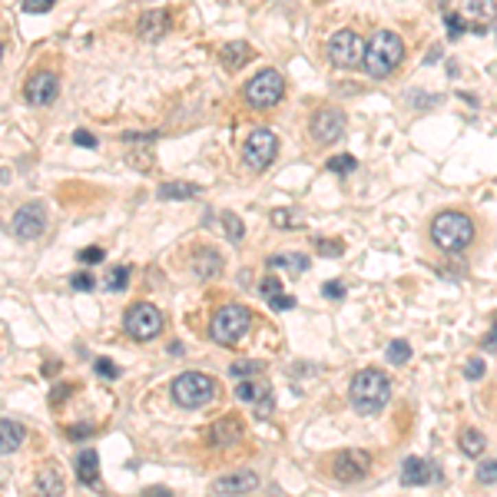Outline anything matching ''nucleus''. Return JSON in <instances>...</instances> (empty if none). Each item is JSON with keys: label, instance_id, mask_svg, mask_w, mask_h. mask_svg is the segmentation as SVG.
<instances>
[{"label": "nucleus", "instance_id": "obj_6", "mask_svg": "<svg viewBox=\"0 0 497 497\" xmlns=\"http://www.w3.org/2000/svg\"><path fill=\"white\" fill-rule=\"evenodd\" d=\"M365 40L355 34V30H338L328 40V63L338 67V70H355V67H365Z\"/></svg>", "mask_w": 497, "mask_h": 497}, {"label": "nucleus", "instance_id": "obj_42", "mask_svg": "<svg viewBox=\"0 0 497 497\" xmlns=\"http://www.w3.org/2000/svg\"><path fill=\"white\" fill-rule=\"evenodd\" d=\"M464 375H467L471 382H478L481 375H484V362H481V358H471V362L464 365Z\"/></svg>", "mask_w": 497, "mask_h": 497}, {"label": "nucleus", "instance_id": "obj_8", "mask_svg": "<svg viewBox=\"0 0 497 497\" xmlns=\"http://www.w3.org/2000/svg\"><path fill=\"white\" fill-rule=\"evenodd\" d=\"M286 96V80L279 70H262L246 83V103L255 110H268Z\"/></svg>", "mask_w": 497, "mask_h": 497}, {"label": "nucleus", "instance_id": "obj_24", "mask_svg": "<svg viewBox=\"0 0 497 497\" xmlns=\"http://www.w3.org/2000/svg\"><path fill=\"white\" fill-rule=\"evenodd\" d=\"M159 199H192V196H199V186L196 183H183V179H172V183H163L159 189H156Z\"/></svg>", "mask_w": 497, "mask_h": 497}, {"label": "nucleus", "instance_id": "obj_36", "mask_svg": "<svg viewBox=\"0 0 497 497\" xmlns=\"http://www.w3.org/2000/svg\"><path fill=\"white\" fill-rule=\"evenodd\" d=\"M478 481H481V484H494V481H497V461H481Z\"/></svg>", "mask_w": 497, "mask_h": 497}, {"label": "nucleus", "instance_id": "obj_9", "mask_svg": "<svg viewBox=\"0 0 497 497\" xmlns=\"http://www.w3.org/2000/svg\"><path fill=\"white\" fill-rule=\"evenodd\" d=\"M275 153H279V136L272 133V130H252V133L246 136L242 156H246V163L255 172L268 170L272 159H275Z\"/></svg>", "mask_w": 497, "mask_h": 497}, {"label": "nucleus", "instance_id": "obj_27", "mask_svg": "<svg viewBox=\"0 0 497 497\" xmlns=\"http://www.w3.org/2000/svg\"><path fill=\"white\" fill-rule=\"evenodd\" d=\"M461 451H464L467 458H481V451H484V435H481L478 428H467V431L461 435Z\"/></svg>", "mask_w": 497, "mask_h": 497}, {"label": "nucleus", "instance_id": "obj_33", "mask_svg": "<svg viewBox=\"0 0 497 497\" xmlns=\"http://www.w3.org/2000/svg\"><path fill=\"white\" fill-rule=\"evenodd\" d=\"M126 286H130V268H126V266L113 268V272H110V279H106V288H110V292H123Z\"/></svg>", "mask_w": 497, "mask_h": 497}, {"label": "nucleus", "instance_id": "obj_50", "mask_svg": "<svg viewBox=\"0 0 497 497\" xmlns=\"http://www.w3.org/2000/svg\"><path fill=\"white\" fill-rule=\"evenodd\" d=\"M494 40H497V34H494Z\"/></svg>", "mask_w": 497, "mask_h": 497}, {"label": "nucleus", "instance_id": "obj_44", "mask_svg": "<svg viewBox=\"0 0 497 497\" xmlns=\"http://www.w3.org/2000/svg\"><path fill=\"white\" fill-rule=\"evenodd\" d=\"M93 368H96V375H103V378H116V375H119V371H116V365L106 362V358H100Z\"/></svg>", "mask_w": 497, "mask_h": 497}, {"label": "nucleus", "instance_id": "obj_49", "mask_svg": "<svg viewBox=\"0 0 497 497\" xmlns=\"http://www.w3.org/2000/svg\"><path fill=\"white\" fill-rule=\"evenodd\" d=\"M146 497H172V491H170V487H150V491H146Z\"/></svg>", "mask_w": 497, "mask_h": 497}, {"label": "nucleus", "instance_id": "obj_45", "mask_svg": "<svg viewBox=\"0 0 497 497\" xmlns=\"http://www.w3.org/2000/svg\"><path fill=\"white\" fill-rule=\"evenodd\" d=\"M322 295H325V299H345V286L342 282H325V286H322Z\"/></svg>", "mask_w": 497, "mask_h": 497}, {"label": "nucleus", "instance_id": "obj_38", "mask_svg": "<svg viewBox=\"0 0 497 497\" xmlns=\"http://www.w3.org/2000/svg\"><path fill=\"white\" fill-rule=\"evenodd\" d=\"M268 305L275 308V312H288V308H295V299H292V295H286V292H279V295H272V299H268Z\"/></svg>", "mask_w": 497, "mask_h": 497}, {"label": "nucleus", "instance_id": "obj_21", "mask_svg": "<svg viewBox=\"0 0 497 497\" xmlns=\"http://www.w3.org/2000/svg\"><path fill=\"white\" fill-rule=\"evenodd\" d=\"M63 487H67V481H63V474H60L57 467H43L37 474V481H34L37 497H60L63 494Z\"/></svg>", "mask_w": 497, "mask_h": 497}, {"label": "nucleus", "instance_id": "obj_48", "mask_svg": "<svg viewBox=\"0 0 497 497\" xmlns=\"http://www.w3.org/2000/svg\"><path fill=\"white\" fill-rule=\"evenodd\" d=\"M70 391H73V388H70V384H60L57 391H54V395H50V404H57V402H63V398H67V395H70Z\"/></svg>", "mask_w": 497, "mask_h": 497}, {"label": "nucleus", "instance_id": "obj_3", "mask_svg": "<svg viewBox=\"0 0 497 497\" xmlns=\"http://www.w3.org/2000/svg\"><path fill=\"white\" fill-rule=\"evenodd\" d=\"M404 60V43L398 34L391 30H378L368 40V54H365V73L371 80H384L398 70V63Z\"/></svg>", "mask_w": 497, "mask_h": 497}, {"label": "nucleus", "instance_id": "obj_4", "mask_svg": "<svg viewBox=\"0 0 497 497\" xmlns=\"http://www.w3.org/2000/svg\"><path fill=\"white\" fill-rule=\"evenodd\" d=\"M252 328V312L246 305H239V302H229V305L216 308V315H212L209 322V338L216 345H235L246 338V332Z\"/></svg>", "mask_w": 497, "mask_h": 497}, {"label": "nucleus", "instance_id": "obj_18", "mask_svg": "<svg viewBox=\"0 0 497 497\" xmlns=\"http://www.w3.org/2000/svg\"><path fill=\"white\" fill-rule=\"evenodd\" d=\"M441 471L438 467H431L424 458H408L402 464V484L408 487H421V484H431V481H438Z\"/></svg>", "mask_w": 497, "mask_h": 497}, {"label": "nucleus", "instance_id": "obj_40", "mask_svg": "<svg viewBox=\"0 0 497 497\" xmlns=\"http://www.w3.org/2000/svg\"><path fill=\"white\" fill-rule=\"evenodd\" d=\"M73 143H77V146H83V150H96V146H100V143H96V136L86 133V130H77V133H73Z\"/></svg>", "mask_w": 497, "mask_h": 497}, {"label": "nucleus", "instance_id": "obj_37", "mask_svg": "<svg viewBox=\"0 0 497 497\" xmlns=\"http://www.w3.org/2000/svg\"><path fill=\"white\" fill-rule=\"evenodd\" d=\"M315 246H319V252H322V255H335V259L345 252V246L338 242V239H332V242H328V239H319Z\"/></svg>", "mask_w": 497, "mask_h": 497}, {"label": "nucleus", "instance_id": "obj_31", "mask_svg": "<svg viewBox=\"0 0 497 497\" xmlns=\"http://www.w3.org/2000/svg\"><path fill=\"white\" fill-rule=\"evenodd\" d=\"M272 222H275L279 229H295V226L302 222V216L295 209H275L272 212Z\"/></svg>", "mask_w": 497, "mask_h": 497}, {"label": "nucleus", "instance_id": "obj_34", "mask_svg": "<svg viewBox=\"0 0 497 497\" xmlns=\"http://www.w3.org/2000/svg\"><path fill=\"white\" fill-rule=\"evenodd\" d=\"M444 23H448V34L458 40L464 37V30H467V20L461 17V14H454V10H448V17H444Z\"/></svg>", "mask_w": 497, "mask_h": 497}, {"label": "nucleus", "instance_id": "obj_14", "mask_svg": "<svg viewBox=\"0 0 497 497\" xmlns=\"http://www.w3.org/2000/svg\"><path fill=\"white\" fill-rule=\"evenodd\" d=\"M235 398H239V402H246V404H252L259 418H268V415H272V408H275L272 388H268L266 382H252V378L235 384Z\"/></svg>", "mask_w": 497, "mask_h": 497}, {"label": "nucleus", "instance_id": "obj_16", "mask_svg": "<svg viewBox=\"0 0 497 497\" xmlns=\"http://www.w3.org/2000/svg\"><path fill=\"white\" fill-rule=\"evenodd\" d=\"M172 27V14L170 10H146L143 17H139V23H136V34L143 40H150V43H156V40H163L166 34H170Z\"/></svg>", "mask_w": 497, "mask_h": 497}, {"label": "nucleus", "instance_id": "obj_35", "mask_svg": "<svg viewBox=\"0 0 497 497\" xmlns=\"http://www.w3.org/2000/svg\"><path fill=\"white\" fill-rule=\"evenodd\" d=\"M70 286L77 288V292H93V288H96V279L90 275V272H77V275L70 279Z\"/></svg>", "mask_w": 497, "mask_h": 497}, {"label": "nucleus", "instance_id": "obj_5", "mask_svg": "<svg viewBox=\"0 0 497 497\" xmlns=\"http://www.w3.org/2000/svg\"><path fill=\"white\" fill-rule=\"evenodd\" d=\"M170 391H172V402L179 404V408H203V404L212 402L216 382H212L209 375H203V371H183V375L172 378Z\"/></svg>", "mask_w": 497, "mask_h": 497}, {"label": "nucleus", "instance_id": "obj_41", "mask_svg": "<svg viewBox=\"0 0 497 497\" xmlns=\"http://www.w3.org/2000/svg\"><path fill=\"white\" fill-rule=\"evenodd\" d=\"M103 255H106V252H103V248L100 246H90V248H83V252H80V262H103Z\"/></svg>", "mask_w": 497, "mask_h": 497}, {"label": "nucleus", "instance_id": "obj_30", "mask_svg": "<svg viewBox=\"0 0 497 497\" xmlns=\"http://www.w3.org/2000/svg\"><path fill=\"white\" fill-rule=\"evenodd\" d=\"M222 229H226V235H229L232 242H239V239L246 235V226L239 222V216H235V212H222Z\"/></svg>", "mask_w": 497, "mask_h": 497}, {"label": "nucleus", "instance_id": "obj_43", "mask_svg": "<svg viewBox=\"0 0 497 497\" xmlns=\"http://www.w3.org/2000/svg\"><path fill=\"white\" fill-rule=\"evenodd\" d=\"M282 292V282L275 279V275H268V279H262V295L266 299H272V295H279Z\"/></svg>", "mask_w": 497, "mask_h": 497}, {"label": "nucleus", "instance_id": "obj_23", "mask_svg": "<svg viewBox=\"0 0 497 497\" xmlns=\"http://www.w3.org/2000/svg\"><path fill=\"white\" fill-rule=\"evenodd\" d=\"M20 441H23V424H17V421H10V418L0 421V451L14 454L20 448Z\"/></svg>", "mask_w": 497, "mask_h": 497}, {"label": "nucleus", "instance_id": "obj_26", "mask_svg": "<svg viewBox=\"0 0 497 497\" xmlns=\"http://www.w3.org/2000/svg\"><path fill=\"white\" fill-rule=\"evenodd\" d=\"M268 268H286V272H305L308 255L299 252H286V255H268Z\"/></svg>", "mask_w": 497, "mask_h": 497}, {"label": "nucleus", "instance_id": "obj_22", "mask_svg": "<svg viewBox=\"0 0 497 497\" xmlns=\"http://www.w3.org/2000/svg\"><path fill=\"white\" fill-rule=\"evenodd\" d=\"M252 57H255V50L248 47L246 40H232V43L222 47V67H229V70H239V67L252 63Z\"/></svg>", "mask_w": 497, "mask_h": 497}, {"label": "nucleus", "instance_id": "obj_12", "mask_svg": "<svg viewBox=\"0 0 497 497\" xmlns=\"http://www.w3.org/2000/svg\"><path fill=\"white\" fill-rule=\"evenodd\" d=\"M23 96H27V103H30V106H50V103L60 96L57 73H50V70H40V73H34V77L27 80V86H23Z\"/></svg>", "mask_w": 497, "mask_h": 497}, {"label": "nucleus", "instance_id": "obj_20", "mask_svg": "<svg viewBox=\"0 0 497 497\" xmlns=\"http://www.w3.org/2000/svg\"><path fill=\"white\" fill-rule=\"evenodd\" d=\"M192 275H196V279H216V275H222V255H219L216 248L203 246L192 255Z\"/></svg>", "mask_w": 497, "mask_h": 497}, {"label": "nucleus", "instance_id": "obj_25", "mask_svg": "<svg viewBox=\"0 0 497 497\" xmlns=\"http://www.w3.org/2000/svg\"><path fill=\"white\" fill-rule=\"evenodd\" d=\"M77 478L83 484H90V487L100 481V458H96V451H83L77 458Z\"/></svg>", "mask_w": 497, "mask_h": 497}, {"label": "nucleus", "instance_id": "obj_10", "mask_svg": "<svg viewBox=\"0 0 497 497\" xmlns=\"http://www.w3.org/2000/svg\"><path fill=\"white\" fill-rule=\"evenodd\" d=\"M368 471H371V454L368 451H355V448H348V451H335L332 454V474L345 484H355V481L368 478Z\"/></svg>", "mask_w": 497, "mask_h": 497}, {"label": "nucleus", "instance_id": "obj_19", "mask_svg": "<svg viewBox=\"0 0 497 497\" xmlns=\"http://www.w3.org/2000/svg\"><path fill=\"white\" fill-rule=\"evenodd\" d=\"M239 435H242V421L222 418L206 431V444H209V448H232V444L239 441Z\"/></svg>", "mask_w": 497, "mask_h": 497}, {"label": "nucleus", "instance_id": "obj_46", "mask_svg": "<svg viewBox=\"0 0 497 497\" xmlns=\"http://www.w3.org/2000/svg\"><path fill=\"white\" fill-rule=\"evenodd\" d=\"M484 348H491V351H497V319H494V325H491V332L484 335Z\"/></svg>", "mask_w": 497, "mask_h": 497}, {"label": "nucleus", "instance_id": "obj_28", "mask_svg": "<svg viewBox=\"0 0 497 497\" xmlns=\"http://www.w3.org/2000/svg\"><path fill=\"white\" fill-rule=\"evenodd\" d=\"M325 170L328 172H335V176H348L351 170H358V159L351 153H338V156H332L325 163Z\"/></svg>", "mask_w": 497, "mask_h": 497}, {"label": "nucleus", "instance_id": "obj_2", "mask_svg": "<svg viewBox=\"0 0 497 497\" xmlns=\"http://www.w3.org/2000/svg\"><path fill=\"white\" fill-rule=\"evenodd\" d=\"M388 398H391V378L384 371H378V368H362L348 384V402L365 418L378 415L388 404Z\"/></svg>", "mask_w": 497, "mask_h": 497}, {"label": "nucleus", "instance_id": "obj_29", "mask_svg": "<svg viewBox=\"0 0 497 497\" xmlns=\"http://www.w3.org/2000/svg\"><path fill=\"white\" fill-rule=\"evenodd\" d=\"M384 355H388V362L391 365L402 368V365H408V358H411V345L404 342V338H395V342L384 348Z\"/></svg>", "mask_w": 497, "mask_h": 497}, {"label": "nucleus", "instance_id": "obj_13", "mask_svg": "<svg viewBox=\"0 0 497 497\" xmlns=\"http://www.w3.org/2000/svg\"><path fill=\"white\" fill-rule=\"evenodd\" d=\"M342 133H345L342 110L322 106L319 113L312 116V139H315V143H335V139H342Z\"/></svg>", "mask_w": 497, "mask_h": 497}, {"label": "nucleus", "instance_id": "obj_1", "mask_svg": "<svg viewBox=\"0 0 497 497\" xmlns=\"http://www.w3.org/2000/svg\"><path fill=\"white\" fill-rule=\"evenodd\" d=\"M474 235H478L474 219L461 209L438 212V216L431 219V226H428V239H431L435 248H441L444 255H461L464 248H471Z\"/></svg>", "mask_w": 497, "mask_h": 497}, {"label": "nucleus", "instance_id": "obj_47", "mask_svg": "<svg viewBox=\"0 0 497 497\" xmlns=\"http://www.w3.org/2000/svg\"><path fill=\"white\" fill-rule=\"evenodd\" d=\"M86 435H90V428H86V424H77V428H67V438H73V441L86 438Z\"/></svg>", "mask_w": 497, "mask_h": 497}, {"label": "nucleus", "instance_id": "obj_15", "mask_svg": "<svg viewBox=\"0 0 497 497\" xmlns=\"http://www.w3.org/2000/svg\"><path fill=\"white\" fill-rule=\"evenodd\" d=\"M252 487H259V474L255 471H232V474H222V478L212 481V494H248Z\"/></svg>", "mask_w": 497, "mask_h": 497}, {"label": "nucleus", "instance_id": "obj_17", "mask_svg": "<svg viewBox=\"0 0 497 497\" xmlns=\"http://www.w3.org/2000/svg\"><path fill=\"white\" fill-rule=\"evenodd\" d=\"M494 0H464V20H467V30L474 34H487V23L494 20Z\"/></svg>", "mask_w": 497, "mask_h": 497}, {"label": "nucleus", "instance_id": "obj_7", "mask_svg": "<svg viewBox=\"0 0 497 497\" xmlns=\"http://www.w3.org/2000/svg\"><path fill=\"white\" fill-rule=\"evenodd\" d=\"M123 328H126V335L133 342H153L156 335L163 332V312L153 302H136V305L126 308Z\"/></svg>", "mask_w": 497, "mask_h": 497}, {"label": "nucleus", "instance_id": "obj_39", "mask_svg": "<svg viewBox=\"0 0 497 497\" xmlns=\"http://www.w3.org/2000/svg\"><path fill=\"white\" fill-rule=\"evenodd\" d=\"M54 3H57V0H23V10H27V14H47Z\"/></svg>", "mask_w": 497, "mask_h": 497}, {"label": "nucleus", "instance_id": "obj_11", "mask_svg": "<svg viewBox=\"0 0 497 497\" xmlns=\"http://www.w3.org/2000/svg\"><path fill=\"white\" fill-rule=\"evenodd\" d=\"M47 229V209L40 206V203H27V206H20L14 212V219H10V232L23 239V242H34L40 239Z\"/></svg>", "mask_w": 497, "mask_h": 497}, {"label": "nucleus", "instance_id": "obj_32", "mask_svg": "<svg viewBox=\"0 0 497 497\" xmlns=\"http://www.w3.org/2000/svg\"><path fill=\"white\" fill-rule=\"evenodd\" d=\"M262 371H266V365L262 362H232V368H229L232 378H242V375L252 378V375H262Z\"/></svg>", "mask_w": 497, "mask_h": 497}]
</instances>
